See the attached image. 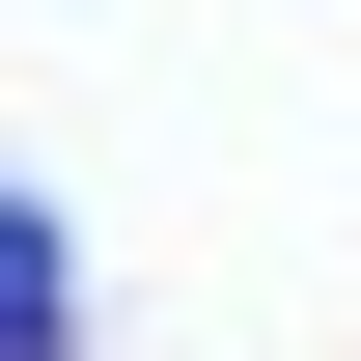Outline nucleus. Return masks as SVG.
<instances>
[{
	"instance_id": "f257e3e1",
	"label": "nucleus",
	"mask_w": 361,
	"mask_h": 361,
	"mask_svg": "<svg viewBox=\"0 0 361 361\" xmlns=\"http://www.w3.org/2000/svg\"><path fill=\"white\" fill-rule=\"evenodd\" d=\"M0 334H28V361H84V223H56V195L0 223Z\"/></svg>"
}]
</instances>
